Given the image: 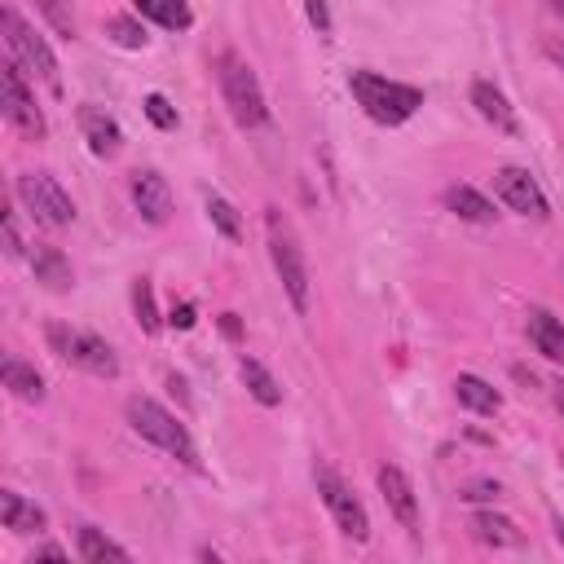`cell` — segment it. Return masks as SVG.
Instances as JSON below:
<instances>
[{
	"instance_id": "cell-28",
	"label": "cell",
	"mask_w": 564,
	"mask_h": 564,
	"mask_svg": "<svg viewBox=\"0 0 564 564\" xmlns=\"http://www.w3.org/2000/svg\"><path fill=\"white\" fill-rule=\"evenodd\" d=\"M207 220H212V225H216L225 238H238V234H242V220H238V212H234V207H229L220 194H207Z\"/></svg>"
},
{
	"instance_id": "cell-2",
	"label": "cell",
	"mask_w": 564,
	"mask_h": 564,
	"mask_svg": "<svg viewBox=\"0 0 564 564\" xmlns=\"http://www.w3.org/2000/svg\"><path fill=\"white\" fill-rule=\"evenodd\" d=\"M128 423H132V432H137L141 441L159 445L163 454L181 458L185 467L198 463V449H194V441H189V427H185L172 410H163L154 397H128Z\"/></svg>"
},
{
	"instance_id": "cell-32",
	"label": "cell",
	"mask_w": 564,
	"mask_h": 564,
	"mask_svg": "<svg viewBox=\"0 0 564 564\" xmlns=\"http://www.w3.org/2000/svg\"><path fill=\"white\" fill-rule=\"evenodd\" d=\"M167 322H172L176 330H189V326L198 322V317H194V304H189V300H185V304H176V308L167 313Z\"/></svg>"
},
{
	"instance_id": "cell-25",
	"label": "cell",
	"mask_w": 564,
	"mask_h": 564,
	"mask_svg": "<svg viewBox=\"0 0 564 564\" xmlns=\"http://www.w3.org/2000/svg\"><path fill=\"white\" fill-rule=\"evenodd\" d=\"M35 9L44 13V22L62 35V40H75L79 35V22H75V4L70 0H35Z\"/></svg>"
},
{
	"instance_id": "cell-23",
	"label": "cell",
	"mask_w": 564,
	"mask_h": 564,
	"mask_svg": "<svg viewBox=\"0 0 564 564\" xmlns=\"http://www.w3.org/2000/svg\"><path fill=\"white\" fill-rule=\"evenodd\" d=\"M445 207H449L454 216L471 220V225H489V220H494V203H489L480 189H471V185H449V189H445Z\"/></svg>"
},
{
	"instance_id": "cell-3",
	"label": "cell",
	"mask_w": 564,
	"mask_h": 564,
	"mask_svg": "<svg viewBox=\"0 0 564 564\" xmlns=\"http://www.w3.org/2000/svg\"><path fill=\"white\" fill-rule=\"evenodd\" d=\"M264 234H269V260H273V269H278V282H282L286 300L304 313V308H308V295H313V286H308V264H304V251H300V242H295V234H291V225L282 220L278 207L264 212Z\"/></svg>"
},
{
	"instance_id": "cell-10",
	"label": "cell",
	"mask_w": 564,
	"mask_h": 564,
	"mask_svg": "<svg viewBox=\"0 0 564 564\" xmlns=\"http://www.w3.org/2000/svg\"><path fill=\"white\" fill-rule=\"evenodd\" d=\"M494 194H498V198H502L511 212L533 216V220H542V216L551 212L546 194L538 189V181H533L524 167H498V172H494Z\"/></svg>"
},
{
	"instance_id": "cell-20",
	"label": "cell",
	"mask_w": 564,
	"mask_h": 564,
	"mask_svg": "<svg viewBox=\"0 0 564 564\" xmlns=\"http://www.w3.org/2000/svg\"><path fill=\"white\" fill-rule=\"evenodd\" d=\"M0 379H4V388H9L18 401H26V405L44 401V379H40V370H35V366H26V361H18V357H4V366H0Z\"/></svg>"
},
{
	"instance_id": "cell-21",
	"label": "cell",
	"mask_w": 564,
	"mask_h": 564,
	"mask_svg": "<svg viewBox=\"0 0 564 564\" xmlns=\"http://www.w3.org/2000/svg\"><path fill=\"white\" fill-rule=\"evenodd\" d=\"M454 397H458V405H467L471 414H498V410H502L498 388L485 383L480 375H458V379H454Z\"/></svg>"
},
{
	"instance_id": "cell-38",
	"label": "cell",
	"mask_w": 564,
	"mask_h": 564,
	"mask_svg": "<svg viewBox=\"0 0 564 564\" xmlns=\"http://www.w3.org/2000/svg\"><path fill=\"white\" fill-rule=\"evenodd\" d=\"M555 542L564 546V520H555Z\"/></svg>"
},
{
	"instance_id": "cell-22",
	"label": "cell",
	"mask_w": 564,
	"mask_h": 564,
	"mask_svg": "<svg viewBox=\"0 0 564 564\" xmlns=\"http://www.w3.org/2000/svg\"><path fill=\"white\" fill-rule=\"evenodd\" d=\"M132 9L141 18H150L154 26H163V31H189L194 26V13H189L185 0H132Z\"/></svg>"
},
{
	"instance_id": "cell-13",
	"label": "cell",
	"mask_w": 564,
	"mask_h": 564,
	"mask_svg": "<svg viewBox=\"0 0 564 564\" xmlns=\"http://www.w3.org/2000/svg\"><path fill=\"white\" fill-rule=\"evenodd\" d=\"M75 123H79V132H84V141H88V150H93L97 159L119 154L123 132H119L115 115H106L101 106H79V110H75Z\"/></svg>"
},
{
	"instance_id": "cell-18",
	"label": "cell",
	"mask_w": 564,
	"mask_h": 564,
	"mask_svg": "<svg viewBox=\"0 0 564 564\" xmlns=\"http://www.w3.org/2000/svg\"><path fill=\"white\" fill-rule=\"evenodd\" d=\"M467 529H471V538L485 542V546H520V538H524V533L516 529V520H507V516H498V511H471Z\"/></svg>"
},
{
	"instance_id": "cell-7",
	"label": "cell",
	"mask_w": 564,
	"mask_h": 564,
	"mask_svg": "<svg viewBox=\"0 0 564 564\" xmlns=\"http://www.w3.org/2000/svg\"><path fill=\"white\" fill-rule=\"evenodd\" d=\"M313 485H317V494H322L326 511L335 516L339 533H344V538H352V542H366V538H370V516H366L361 498L344 485V476H339L330 463H313Z\"/></svg>"
},
{
	"instance_id": "cell-11",
	"label": "cell",
	"mask_w": 564,
	"mask_h": 564,
	"mask_svg": "<svg viewBox=\"0 0 564 564\" xmlns=\"http://www.w3.org/2000/svg\"><path fill=\"white\" fill-rule=\"evenodd\" d=\"M375 480H379V494H383L392 520L405 524V529H419V498H414V485L405 480V471L397 463H379Z\"/></svg>"
},
{
	"instance_id": "cell-29",
	"label": "cell",
	"mask_w": 564,
	"mask_h": 564,
	"mask_svg": "<svg viewBox=\"0 0 564 564\" xmlns=\"http://www.w3.org/2000/svg\"><path fill=\"white\" fill-rule=\"evenodd\" d=\"M141 110H145V119H150L154 128H163V132L176 128V106H172L163 93H150V97L141 101Z\"/></svg>"
},
{
	"instance_id": "cell-39",
	"label": "cell",
	"mask_w": 564,
	"mask_h": 564,
	"mask_svg": "<svg viewBox=\"0 0 564 564\" xmlns=\"http://www.w3.org/2000/svg\"><path fill=\"white\" fill-rule=\"evenodd\" d=\"M551 9H555V13H560V18H564V0H551Z\"/></svg>"
},
{
	"instance_id": "cell-37",
	"label": "cell",
	"mask_w": 564,
	"mask_h": 564,
	"mask_svg": "<svg viewBox=\"0 0 564 564\" xmlns=\"http://www.w3.org/2000/svg\"><path fill=\"white\" fill-rule=\"evenodd\" d=\"M555 405H560V414H564V379L555 383Z\"/></svg>"
},
{
	"instance_id": "cell-6",
	"label": "cell",
	"mask_w": 564,
	"mask_h": 564,
	"mask_svg": "<svg viewBox=\"0 0 564 564\" xmlns=\"http://www.w3.org/2000/svg\"><path fill=\"white\" fill-rule=\"evenodd\" d=\"M0 26H4V44H9L13 62H18L26 75H35L48 93H62V75H57V57H53L48 40H44V35H35V26H26L13 9H4V13H0Z\"/></svg>"
},
{
	"instance_id": "cell-14",
	"label": "cell",
	"mask_w": 564,
	"mask_h": 564,
	"mask_svg": "<svg viewBox=\"0 0 564 564\" xmlns=\"http://www.w3.org/2000/svg\"><path fill=\"white\" fill-rule=\"evenodd\" d=\"M524 330H529L533 348H538L546 361H564V322H560L551 308H529V313H524Z\"/></svg>"
},
{
	"instance_id": "cell-26",
	"label": "cell",
	"mask_w": 564,
	"mask_h": 564,
	"mask_svg": "<svg viewBox=\"0 0 564 564\" xmlns=\"http://www.w3.org/2000/svg\"><path fill=\"white\" fill-rule=\"evenodd\" d=\"M132 313H137V322H141L145 335L159 330V304H154V286H150V278H137V282H132Z\"/></svg>"
},
{
	"instance_id": "cell-33",
	"label": "cell",
	"mask_w": 564,
	"mask_h": 564,
	"mask_svg": "<svg viewBox=\"0 0 564 564\" xmlns=\"http://www.w3.org/2000/svg\"><path fill=\"white\" fill-rule=\"evenodd\" d=\"M4 251L9 256H22V234H18V220L4 216Z\"/></svg>"
},
{
	"instance_id": "cell-36",
	"label": "cell",
	"mask_w": 564,
	"mask_h": 564,
	"mask_svg": "<svg viewBox=\"0 0 564 564\" xmlns=\"http://www.w3.org/2000/svg\"><path fill=\"white\" fill-rule=\"evenodd\" d=\"M220 330H225L229 339H238V317H234V313H220Z\"/></svg>"
},
{
	"instance_id": "cell-27",
	"label": "cell",
	"mask_w": 564,
	"mask_h": 564,
	"mask_svg": "<svg viewBox=\"0 0 564 564\" xmlns=\"http://www.w3.org/2000/svg\"><path fill=\"white\" fill-rule=\"evenodd\" d=\"M106 35H110L119 48H145V26H141L137 18H123V13L110 18V22H106Z\"/></svg>"
},
{
	"instance_id": "cell-15",
	"label": "cell",
	"mask_w": 564,
	"mask_h": 564,
	"mask_svg": "<svg viewBox=\"0 0 564 564\" xmlns=\"http://www.w3.org/2000/svg\"><path fill=\"white\" fill-rule=\"evenodd\" d=\"M31 269H35V282H44L48 291H70V282H75L70 260L57 247H48V242H35L31 247Z\"/></svg>"
},
{
	"instance_id": "cell-31",
	"label": "cell",
	"mask_w": 564,
	"mask_h": 564,
	"mask_svg": "<svg viewBox=\"0 0 564 564\" xmlns=\"http://www.w3.org/2000/svg\"><path fill=\"white\" fill-rule=\"evenodd\" d=\"M304 13H308V22L326 35L330 31V9H326V0H304Z\"/></svg>"
},
{
	"instance_id": "cell-8",
	"label": "cell",
	"mask_w": 564,
	"mask_h": 564,
	"mask_svg": "<svg viewBox=\"0 0 564 564\" xmlns=\"http://www.w3.org/2000/svg\"><path fill=\"white\" fill-rule=\"evenodd\" d=\"M13 189H18L22 207H26L40 225L66 229V225L75 220V203H70V194L57 185V176H48V172H22V176L13 181Z\"/></svg>"
},
{
	"instance_id": "cell-5",
	"label": "cell",
	"mask_w": 564,
	"mask_h": 564,
	"mask_svg": "<svg viewBox=\"0 0 564 564\" xmlns=\"http://www.w3.org/2000/svg\"><path fill=\"white\" fill-rule=\"evenodd\" d=\"M44 335H48V348L62 361H70L75 370H84L93 379H115L119 375V357H115V348L101 335L79 330V326H66V322H48Z\"/></svg>"
},
{
	"instance_id": "cell-24",
	"label": "cell",
	"mask_w": 564,
	"mask_h": 564,
	"mask_svg": "<svg viewBox=\"0 0 564 564\" xmlns=\"http://www.w3.org/2000/svg\"><path fill=\"white\" fill-rule=\"evenodd\" d=\"M238 375H242L247 392H251L260 405H278V401H282V388H278V379L269 375V366H264V361L242 357V361H238Z\"/></svg>"
},
{
	"instance_id": "cell-9",
	"label": "cell",
	"mask_w": 564,
	"mask_h": 564,
	"mask_svg": "<svg viewBox=\"0 0 564 564\" xmlns=\"http://www.w3.org/2000/svg\"><path fill=\"white\" fill-rule=\"evenodd\" d=\"M0 110H4V119L22 132V137H44V110L35 106V93L26 88V70L18 66V62H9L4 70H0Z\"/></svg>"
},
{
	"instance_id": "cell-17",
	"label": "cell",
	"mask_w": 564,
	"mask_h": 564,
	"mask_svg": "<svg viewBox=\"0 0 564 564\" xmlns=\"http://www.w3.org/2000/svg\"><path fill=\"white\" fill-rule=\"evenodd\" d=\"M0 524L9 533H40L44 529V511L35 502H26L18 489H4L0 494Z\"/></svg>"
},
{
	"instance_id": "cell-4",
	"label": "cell",
	"mask_w": 564,
	"mask_h": 564,
	"mask_svg": "<svg viewBox=\"0 0 564 564\" xmlns=\"http://www.w3.org/2000/svg\"><path fill=\"white\" fill-rule=\"evenodd\" d=\"M216 75H220V93H225V106H229L234 123L238 128H264L269 106H264V93H260L256 70L238 53H220L216 57Z\"/></svg>"
},
{
	"instance_id": "cell-34",
	"label": "cell",
	"mask_w": 564,
	"mask_h": 564,
	"mask_svg": "<svg viewBox=\"0 0 564 564\" xmlns=\"http://www.w3.org/2000/svg\"><path fill=\"white\" fill-rule=\"evenodd\" d=\"M542 48H546V57L564 70V35H546V40H542Z\"/></svg>"
},
{
	"instance_id": "cell-35",
	"label": "cell",
	"mask_w": 564,
	"mask_h": 564,
	"mask_svg": "<svg viewBox=\"0 0 564 564\" xmlns=\"http://www.w3.org/2000/svg\"><path fill=\"white\" fill-rule=\"evenodd\" d=\"M35 555H40V560H66V551H62V546H53V542L35 546ZM35 555H31V560H35Z\"/></svg>"
},
{
	"instance_id": "cell-16",
	"label": "cell",
	"mask_w": 564,
	"mask_h": 564,
	"mask_svg": "<svg viewBox=\"0 0 564 564\" xmlns=\"http://www.w3.org/2000/svg\"><path fill=\"white\" fill-rule=\"evenodd\" d=\"M471 106H476V115H480L485 123H494L498 132H516V110L507 106V97H502L489 79H476V84H471Z\"/></svg>"
},
{
	"instance_id": "cell-30",
	"label": "cell",
	"mask_w": 564,
	"mask_h": 564,
	"mask_svg": "<svg viewBox=\"0 0 564 564\" xmlns=\"http://www.w3.org/2000/svg\"><path fill=\"white\" fill-rule=\"evenodd\" d=\"M498 494H502V489H498V480H471L458 498H467V502H494Z\"/></svg>"
},
{
	"instance_id": "cell-19",
	"label": "cell",
	"mask_w": 564,
	"mask_h": 564,
	"mask_svg": "<svg viewBox=\"0 0 564 564\" xmlns=\"http://www.w3.org/2000/svg\"><path fill=\"white\" fill-rule=\"evenodd\" d=\"M75 551H79V560H88V564H128L132 555L115 542V538H106L101 529H93V524H79V533H75Z\"/></svg>"
},
{
	"instance_id": "cell-12",
	"label": "cell",
	"mask_w": 564,
	"mask_h": 564,
	"mask_svg": "<svg viewBox=\"0 0 564 564\" xmlns=\"http://www.w3.org/2000/svg\"><path fill=\"white\" fill-rule=\"evenodd\" d=\"M128 194H132V207H137V216H141V220H150V225H163V220L172 216V189H167V181H163L154 167H145V172H132V185H128Z\"/></svg>"
},
{
	"instance_id": "cell-1",
	"label": "cell",
	"mask_w": 564,
	"mask_h": 564,
	"mask_svg": "<svg viewBox=\"0 0 564 564\" xmlns=\"http://www.w3.org/2000/svg\"><path fill=\"white\" fill-rule=\"evenodd\" d=\"M348 93H352L357 106H361L375 123H383V128L405 123V119L423 106V88L401 84V79H388V75H375V70H352V75H348Z\"/></svg>"
}]
</instances>
